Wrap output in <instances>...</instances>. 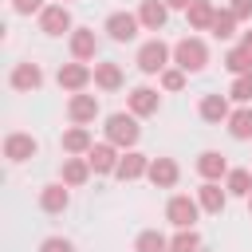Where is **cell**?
Returning a JSON list of instances; mask_svg holds the SVG:
<instances>
[{
  "mask_svg": "<svg viewBox=\"0 0 252 252\" xmlns=\"http://www.w3.org/2000/svg\"><path fill=\"white\" fill-rule=\"evenodd\" d=\"M39 154V142H35V134H28V130H8L4 134V158L12 161V165H24V161H32Z\"/></svg>",
  "mask_w": 252,
  "mask_h": 252,
  "instance_id": "10",
  "label": "cell"
},
{
  "mask_svg": "<svg viewBox=\"0 0 252 252\" xmlns=\"http://www.w3.org/2000/svg\"><path fill=\"white\" fill-rule=\"evenodd\" d=\"M138 20H142V32H161L165 20H169L165 0H142L138 4Z\"/></svg>",
  "mask_w": 252,
  "mask_h": 252,
  "instance_id": "24",
  "label": "cell"
},
{
  "mask_svg": "<svg viewBox=\"0 0 252 252\" xmlns=\"http://www.w3.org/2000/svg\"><path fill=\"white\" fill-rule=\"evenodd\" d=\"M67 122L71 126H91L98 114H102V106H98V94H87V91H79V94H67Z\"/></svg>",
  "mask_w": 252,
  "mask_h": 252,
  "instance_id": "9",
  "label": "cell"
},
{
  "mask_svg": "<svg viewBox=\"0 0 252 252\" xmlns=\"http://www.w3.org/2000/svg\"><path fill=\"white\" fill-rule=\"evenodd\" d=\"M94 146V134H91V126H67L63 134H59V150L63 154H71V158H87V150Z\"/></svg>",
  "mask_w": 252,
  "mask_h": 252,
  "instance_id": "19",
  "label": "cell"
},
{
  "mask_svg": "<svg viewBox=\"0 0 252 252\" xmlns=\"http://www.w3.org/2000/svg\"><path fill=\"white\" fill-rule=\"evenodd\" d=\"M8 4H12V12H16V16H39L51 0H8Z\"/></svg>",
  "mask_w": 252,
  "mask_h": 252,
  "instance_id": "33",
  "label": "cell"
},
{
  "mask_svg": "<svg viewBox=\"0 0 252 252\" xmlns=\"http://www.w3.org/2000/svg\"><path fill=\"white\" fill-rule=\"evenodd\" d=\"M189 4H193V0H165V8H169V12H185Z\"/></svg>",
  "mask_w": 252,
  "mask_h": 252,
  "instance_id": "37",
  "label": "cell"
},
{
  "mask_svg": "<svg viewBox=\"0 0 252 252\" xmlns=\"http://www.w3.org/2000/svg\"><path fill=\"white\" fill-rule=\"evenodd\" d=\"M138 122H142L138 114H130V110H114V114L102 118V138L114 142L118 150H138V138H142V126H138Z\"/></svg>",
  "mask_w": 252,
  "mask_h": 252,
  "instance_id": "1",
  "label": "cell"
},
{
  "mask_svg": "<svg viewBox=\"0 0 252 252\" xmlns=\"http://www.w3.org/2000/svg\"><path fill=\"white\" fill-rule=\"evenodd\" d=\"M213 20H217V4H213V0H193V4L185 8V24H189V32H209Z\"/></svg>",
  "mask_w": 252,
  "mask_h": 252,
  "instance_id": "23",
  "label": "cell"
},
{
  "mask_svg": "<svg viewBox=\"0 0 252 252\" xmlns=\"http://www.w3.org/2000/svg\"><path fill=\"white\" fill-rule=\"evenodd\" d=\"M169 63H173V43H165L161 35L146 39V43L138 47V55H134V67H138L142 75H161Z\"/></svg>",
  "mask_w": 252,
  "mask_h": 252,
  "instance_id": "2",
  "label": "cell"
},
{
  "mask_svg": "<svg viewBox=\"0 0 252 252\" xmlns=\"http://www.w3.org/2000/svg\"><path fill=\"white\" fill-rule=\"evenodd\" d=\"M102 32H106V39H114V43H134L138 32H142V20H138V12H110V16L102 20Z\"/></svg>",
  "mask_w": 252,
  "mask_h": 252,
  "instance_id": "7",
  "label": "cell"
},
{
  "mask_svg": "<svg viewBox=\"0 0 252 252\" xmlns=\"http://www.w3.org/2000/svg\"><path fill=\"white\" fill-rule=\"evenodd\" d=\"M8 87H12L16 94H35V91L43 87V67L32 63V59L12 63V71H8Z\"/></svg>",
  "mask_w": 252,
  "mask_h": 252,
  "instance_id": "8",
  "label": "cell"
},
{
  "mask_svg": "<svg viewBox=\"0 0 252 252\" xmlns=\"http://www.w3.org/2000/svg\"><path fill=\"white\" fill-rule=\"evenodd\" d=\"M94 87H98V91H106V94L122 91V87H126V75H122V67H118V63H110V59L94 63Z\"/></svg>",
  "mask_w": 252,
  "mask_h": 252,
  "instance_id": "22",
  "label": "cell"
},
{
  "mask_svg": "<svg viewBox=\"0 0 252 252\" xmlns=\"http://www.w3.org/2000/svg\"><path fill=\"white\" fill-rule=\"evenodd\" d=\"M236 28H240V20H236L228 8H217V20H213V28H209L213 39H236V35H240Z\"/></svg>",
  "mask_w": 252,
  "mask_h": 252,
  "instance_id": "28",
  "label": "cell"
},
{
  "mask_svg": "<svg viewBox=\"0 0 252 252\" xmlns=\"http://www.w3.org/2000/svg\"><path fill=\"white\" fill-rule=\"evenodd\" d=\"M224 189H228V197H244L248 201V193H252V165H232L224 173Z\"/></svg>",
  "mask_w": 252,
  "mask_h": 252,
  "instance_id": "26",
  "label": "cell"
},
{
  "mask_svg": "<svg viewBox=\"0 0 252 252\" xmlns=\"http://www.w3.org/2000/svg\"><path fill=\"white\" fill-rule=\"evenodd\" d=\"M55 83H59V91H67V94H79V91H87V87L94 83V67H91V63H79V59L59 63Z\"/></svg>",
  "mask_w": 252,
  "mask_h": 252,
  "instance_id": "5",
  "label": "cell"
},
{
  "mask_svg": "<svg viewBox=\"0 0 252 252\" xmlns=\"http://www.w3.org/2000/svg\"><path fill=\"white\" fill-rule=\"evenodd\" d=\"M35 205H39V213H47V217L67 213V209H71V185H63V181H47V185L39 189Z\"/></svg>",
  "mask_w": 252,
  "mask_h": 252,
  "instance_id": "12",
  "label": "cell"
},
{
  "mask_svg": "<svg viewBox=\"0 0 252 252\" xmlns=\"http://www.w3.org/2000/svg\"><path fill=\"white\" fill-rule=\"evenodd\" d=\"M67 51H71V59H79V63H94V55H98V35H94V28H79V24H75V32H67Z\"/></svg>",
  "mask_w": 252,
  "mask_h": 252,
  "instance_id": "13",
  "label": "cell"
},
{
  "mask_svg": "<svg viewBox=\"0 0 252 252\" xmlns=\"http://www.w3.org/2000/svg\"><path fill=\"white\" fill-rule=\"evenodd\" d=\"M35 24H39V32H43V35H51V39H59L63 32H75L71 8H67V4H59V0H51V4L35 16Z\"/></svg>",
  "mask_w": 252,
  "mask_h": 252,
  "instance_id": "6",
  "label": "cell"
},
{
  "mask_svg": "<svg viewBox=\"0 0 252 252\" xmlns=\"http://www.w3.org/2000/svg\"><path fill=\"white\" fill-rule=\"evenodd\" d=\"M201 201L197 197H189V193H173L169 201H165V220L173 224V228H197V220H201Z\"/></svg>",
  "mask_w": 252,
  "mask_h": 252,
  "instance_id": "4",
  "label": "cell"
},
{
  "mask_svg": "<svg viewBox=\"0 0 252 252\" xmlns=\"http://www.w3.org/2000/svg\"><path fill=\"white\" fill-rule=\"evenodd\" d=\"M248 217H252V193H248Z\"/></svg>",
  "mask_w": 252,
  "mask_h": 252,
  "instance_id": "38",
  "label": "cell"
},
{
  "mask_svg": "<svg viewBox=\"0 0 252 252\" xmlns=\"http://www.w3.org/2000/svg\"><path fill=\"white\" fill-rule=\"evenodd\" d=\"M193 197H197V201H201V209H205V213H213V217H220V213L228 209V189H224V181H201Z\"/></svg>",
  "mask_w": 252,
  "mask_h": 252,
  "instance_id": "18",
  "label": "cell"
},
{
  "mask_svg": "<svg viewBox=\"0 0 252 252\" xmlns=\"http://www.w3.org/2000/svg\"><path fill=\"white\" fill-rule=\"evenodd\" d=\"M146 169H150V154H142V150H122L114 177H118V181H142Z\"/></svg>",
  "mask_w": 252,
  "mask_h": 252,
  "instance_id": "20",
  "label": "cell"
},
{
  "mask_svg": "<svg viewBox=\"0 0 252 252\" xmlns=\"http://www.w3.org/2000/svg\"><path fill=\"white\" fill-rule=\"evenodd\" d=\"M228 98H232L236 106H252V71L232 75V83H228Z\"/></svg>",
  "mask_w": 252,
  "mask_h": 252,
  "instance_id": "30",
  "label": "cell"
},
{
  "mask_svg": "<svg viewBox=\"0 0 252 252\" xmlns=\"http://www.w3.org/2000/svg\"><path fill=\"white\" fill-rule=\"evenodd\" d=\"M169 252H201V236H197V228H173V236H169Z\"/></svg>",
  "mask_w": 252,
  "mask_h": 252,
  "instance_id": "32",
  "label": "cell"
},
{
  "mask_svg": "<svg viewBox=\"0 0 252 252\" xmlns=\"http://www.w3.org/2000/svg\"><path fill=\"white\" fill-rule=\"evenodd\" d=\"M39 252H75V244L67 236H43L39 240Z\"/></svg>",
  "mask_w": 252,
  "mask_h": 252,
  "instance_id": "34",
  "label": "cell"
},
{
  "mask_svg": "<svg viewBox=\"0 0 252 252\" xmlns=\"http://www.w3.org/2000/svg\"><path fill=\"white\" fill-rule=\"evenodd\" d=\"M193 169H197V177H201V181H224V173H228L232 165L224 161V154H220V150H201V154H197V161H193Z\"/></svg>",
  "mask_w": 252,
  "mask_h": 252,
  "instance_id": "17",
  "label": "cell"
},
{
  "mask_svg": "<svg viewBox=\"0 0 252 252\" xmlns=\"http://www.w3.org/2000/svg\"><path fill=\"white\" fill-rule=\"evenodd\" d=\"M173 63H177L181 71H189V75H201V71L209 67V43H205L201 35H181V39L173 43Z\"/></svg>",
  "mask_w": 252,
  "mask_h": 252,
  "instance_id": "3",
  "label": "cell"
},
{
  "mask_svg": "<svg viewBox=\"0 0 252 252\" xmlns=\"http://www.w3.org/2000/svg\"><path fill=\"white\" fill-rule=\"evenodd\" d=\"M185 83H189V71H181L177 63H169V67L158 75V87H161L165 94H177V91H185Z\"/></svg>",
  "mask_w": 252,
  "mask_h": 252,
  "instance_id": "29",
  "label": "cell"
},
{
  "mask_svg": "<svg viewBox=\"0 0 252 252\" xmlns=\"http://www.w3.org/2000/svg\"><path fill=\"white\" fill-rule=\"evenodd\" d=\"M91 177H94V169H91V161H87V158H71V154L63 158V165H59V181H63V185L83 189Z\"/></svg>",
  "mask_w": 252,
  "mask_h": 252,
  "instance_id": "21",
  "label": "cell"
},
{
  "mask_svg": "<svg viewBox=\"0 0 252 252\" xmlns=\"http://www.w3.org/2000/svg\"><path fill=\"white\" fill-rule=\"evenodd\" d=\"M220 63H224V71H228V75H244V71H252V55H248L240 43H236V47H228Z\"/></svg>",
  "mask_w": 252,
  "mask_h": 252,
  "instance_id": "31",
  "label": "cell"
},
{
  "mask_svg": "<svg viewBox=\"0 0 252 252\" xmlns=\"http://www.w3.org/2000/svg\"><path fill=\"white\" fill-rule=\"evenodd\" d=\"M134 252H169V236L158 228H142L134 236Z\"/></svg>",
  "mask_w": 252,
  "mask_h": 252,
  "instance_id": "27",
  "label": "cell"
},
{
  "mask_svg": "<svg viewBox=\"0 0 252 252\" xmlns=\"http://www.w3.org/2000/svg\"><path fill=\"white\" fill-rule=\"evenodd\" d=\"M118 158H122V150L114 146V142H94L91 150H87V161H91V169H94V177H114V169H118Z\"/></svg>",
  "mask_w": 252,
  "mask_h": 252,
  "instance_id": "11",
  "label": "cell"
},
{
  "mask_svg": "<svg viewBox=\"0 0 252 252\" xmlns=\"http://www.w3.org/2000/svg\"><path fill=\"white\" fill-rule=\"evenodd\" d=\"M146 181L154 189H173L181 181V165L173 158H150V169H146Z\"/></svg>",
  "mask_w": 252,
  "mask_h": 252,
  "instance_id": "16",
  "label": "cell"
},
{
  "mask_svg": "<svg viewBox=\"0 0 252 252\" xmlns=\"http://www.w3.org/2000/svg\"><path fill=\"white\" fill-rule=\"evenodd\" d=\"M59 4H67V0H59Z\"/></svg>",
  "mask_w": 252,
  "mask_h": 252,
  "instance_id": "39",
  "label": "cell"
},
{
  "mask_svg": "<svg viewBox=\"0 0 252 252\" xmlns=\"http://www.w3.org/2000/svg\"><path fill=\"white\" fill-rule=\"evenodd\" d=\"M228 12H232L240 24H252V0H228Z\"/></svg>",
  "mask_w": 252,
  "mask_h": 252,
  "instance_id": "35",
  "label": "cell"
},
{
  "mask_svg": "<svg viewBox=\"0 0 252 252\" xmlns=\"http://www.w3.org/2000/svg\"><path fill=\"white\" fill-rule=\"evenodd\" d=\"M224 130H228L232 142H252V106H232Z\"/></svg>",
  "mask_w": 252,
  "mask_h": 252,
  "instance_id": "25",
  "label": "cell"
},
{
  "mask_svg": "<svg viewBox=\"0 0 252 252\" xmlns=\"http://www.w3.org/2000/svg\"><path fill=\"white\" fill-rule=\"evenodd\" d=\"M240 47L252 55V24H248V32H240Z\"/></svg>",
  "mask_w": 252,
  "mask_h": 252,
  "instance_id": "36",
  "label": "cell"
},
{
  "mask_svg": "<svg viewBox=\"0 0 252 252\" xmlns=\"http://www.w3.org/2000/svg\"><path fill=\"white\" fill-rule=\"evenodd\" d=\"M126 110L130 114H138V118H154L158 110H161V94H158V87H134L130 94H126Z\"/></svg>",
  "mask_w": 252,
  "mask_h": 252,
  "instance_id": "14",
  "label": "cell"
},
{
  "mask_svg": "<svg viewBox=\"0 0 252 252\" xmlns=\"http://www.w3.org/2000/svg\"><path fill=\"white\" fill-rule=\"evenodd\" d=\"M197 114H201V122H209V126H224L228 122V114H232V98L228 94H201V102H197Z\"/></svg>",
  "mask_w": 252,
  "mask_h": 252,
  "instance_id": "15",
  "label": "cell"
}]
</instances>
